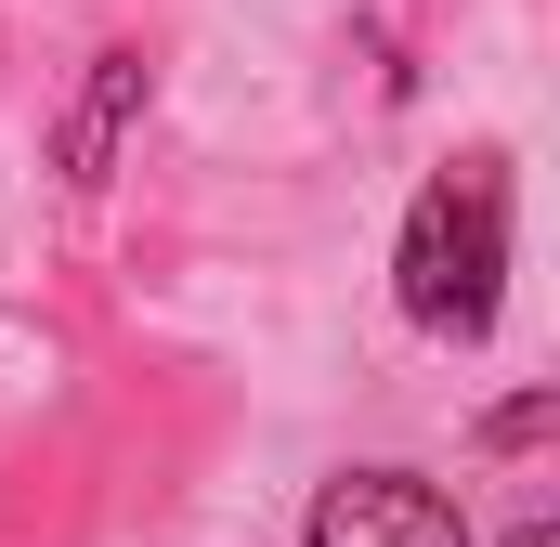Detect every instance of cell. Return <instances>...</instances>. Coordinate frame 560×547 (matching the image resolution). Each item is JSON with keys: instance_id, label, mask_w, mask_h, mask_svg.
Here are the masks:
<instances>
[{"instance_id": "cell-2", "label": "cell", "mask_w": 560, "mask_h": 547, "mask_svg": "<svg viewBox=\"0 0 560 547\" xmlns=\"http://www.w3.org/2000/svg\"><path fill=\"white\" fill-rule=\"evenodd\" d=\"M300 547H469V522H456V496L418 482V469H352V482L313 496V535Z\"/></svg>"}, {"instance_id": "cell-3", "label": "cell", "mask_w": 560, "mask_h": 547, "mask_svg": "<svg viewBox=\"0 0 560 547\" xmlns=\"http://www.w3.org/2000/svg\"><path fill=\"white\" fill-rule=\"evenodd\" d=\"M143 79H156L143 53H105V66H92V92L66 105V131H52V170H66L79 196H92V183L118 170V131H131V118H143Z\"/></svg>"}, {"instance_id": "cell-4", "label": "cell", "mask_w": 560, "mask_h": 547, "mask_svg": "<svg viewBox=\"0 0 560 547\" xmlns=\"http://www.w3.org/2000/svg\"><path fill=\"white\" fill-rule=\"evenodd\" d=\"M509 547H560V535H548V522H522V535H509Z\"/></svg>"}, {"instance_id": "cell-1", "label": "cell", "mask_w": 560, "mask_h": 547, "mask_svg": "<svg viewBox=\"0 0 560 547\" xmlns=\"http://www.w3.org/2000/svg\"><path fill=\"white\" fill-rule=\"evenodd\" d=\"M392 287H405V313H418L430 339H482L495 326V287H509V156L495 143H469L456 170L418 183Z\"/></svg>"}]
</instances>
